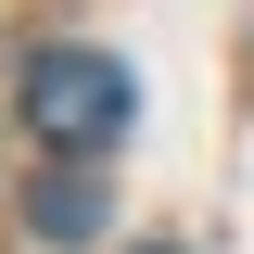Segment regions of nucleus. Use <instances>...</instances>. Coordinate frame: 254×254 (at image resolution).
Wrapping results in <instances>:
<instances>
[{"label": "nucleus", "mask_w": 254, "mask_h": 254, "mask_svg": "<svg viewBox=\"0 0 254 254\" xmlns=\"http://www.w3.org/2000/svg\"><path fill=\"white\" fill-rule=\"evenodd\" d=\"M26 127L51 140V153L127 140V64H115V51H38V64H26Z\"/></svg>", "instance_id": "1"}, {"label": "nucleus", "mask_w": 254, "mask_h": 254, "mask_svg": "<svg viewBox=\"0 0 254 254\" xmlns=\"http://www.w3.org/2000/svg\"><path fill=\"white\" fill-rule=\"evenodd\" d=\"M38 242H51V254L102 242V190H89V178H38Z\"/></svg>", "instance_id": "2"}]
</instances>
